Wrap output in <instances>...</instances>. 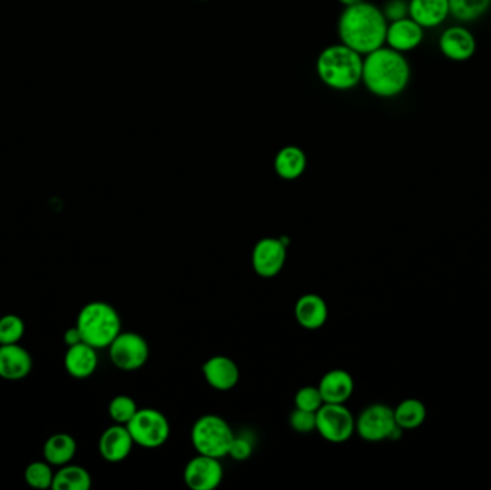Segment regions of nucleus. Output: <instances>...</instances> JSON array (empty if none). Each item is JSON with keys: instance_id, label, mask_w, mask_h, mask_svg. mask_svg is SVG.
Masks as SVG:
<instances>
[{"instance_id": "nucleus-1", "label": "nucleus", "mask_w": 491, "mask_h": 490, "mask_svg": "<svg viewBox=\"0 0 491 490\" xmlns=\"http://www.w3.org/2000/svg\"><path fill=\"white\" fill-rule=\"evenodd\" d=\"M386 29L388 20L383 9L368 2L345 8L337 22L342 44L360 55H368L385 45Z\"/></svg>"}, {"instance_id": "nucleus-2", "label": "nucleus", "mask_w": 491, "mask_h": 490, "mask_svg": "<svg viewBox=\"0 0 491 490\" xmlns=\"http://www.w3.org/2000/svg\"><path fill=\"white\" fill-rule=\"evenodd\" d=\"M411 81V67L405 53L390 46H381L364 58L362 83L371 94L379 98L401 95Z\"/></svg>"}, {"instance_id": "nucleus-3", "label": "nucleus", "mask_w": 491, "mask_h": 490, "mask_svg": "<svg viewBox=\"0 0 491 490\" xmlns=\"http://www.w3.org/2000/svg\"><path fill=\"white\" fill-rule=\"evenodd\" d=\"M362 69L364 55L344 44L323 49L316 62L319 78L337 91L352 90L362 83Z\"/></svg>"}, {"instance_id": "nucleus-4", "label": "nucleus", "mask_w": 491, "mask_h": 490, "mask_svg": "<svg viewBox=\"0 0 491 490\" xmlns=\"http://www.w3.org/2000/svg\"><path fill=\"white\" fill-rule=\"evenodd\" d=\"M76 328L83 342L97 349H108L123 328L120 314L115 308L102 301L85 305L79 312Z\"/></svg>"}, {"instance_id": "nucleus-5", "label": "nucleus", "mask_w": 491, "mask_h": 490, "mask_svg": "<svg viewBox=\"0 0 491 490\" xmlns=\"http://www.w3.org/2000/svg\"><path fill=\"white\" fill-rule=\"evenodd\" d=\"M234 431L223 417L216 414L202 415L192 429V443L199 454L223 459L229 456L234 440Z\"/></svg>"}, {"instance_id": "nucleus-6", "label": "nucleus", "mask_w": 491, "mask_h": 490, "mask_svg": "<svg viewBox=\"0 0 491 490\" xmlns=\"http://www.w3.org/2000/svg\"><path fill=\"white\" fill-rule=\"evenodd\" d=\"M135 445L144 449H158L169 440V419L155 408H139L137 414L127 424Z\"/></svg>"}, {"instance_id": "nucleus-7", "label": "nucleus", "mask_w": 491, "mask_h": 490, "mask_svg": "<svg viewBox=\"0 0 491 490\" xmlns=\"http://www.w3.org/2000/svg\"><path fill=\"white\" fill-rule=\"evenodd\" d=\"M109 358L116 368L135 371L143 368L150 357V347L143 335L137 333H118L108 347Z\"/></svg>"}, {"instance_id": "nucleus-8", "label": "nucleus", "mask_w": 491, "mask_h": 490, "mask_svg": "<svg viewBox=\"0 0 491 490\" xmlns=\"http://www.w3.org/2000/svg\"><path fill=\"white\" fill-rule=\"evenodd\" d=\"M316 431L330 443H345L355 433V419L345 405L325 403L316 412Z\"/></svg>"}, {"instance_id": "nucleus-9", "label": "nucleus", "mask_w": 491, "mask_h": 490, "mask_svg": "<svg viewBox=\"0 0 491 490\" xmlns=\"http://www.w3.org/2000/svg\"><path fill=\"white\" fill-rule=\"evenodd\" d=\"M397 426L394 408L381 403L368 406L355 420V431L360 438L372 443L390 440Z\"/></svg>"}, {"instance_id": "nucleus-10", "label": "nucleus", "mask_w": 491, "mask_h": 490, "mask_svg": "<svg viewBox=\"0 0 491 490\" xmlns=\"http://www.w3.org/2000/svg\"><path fill=\"white\" fill-rule=\"evenodd\" d=\"M288 258V246L281 242V237H263L253 247L251 252V266L259 277H278Z\"/></svg>"}, {"instance_id": "nucleus-11", "label": "nucleus", "mask_w": 491, "mask_h": 490, "mask_svg": "<svg viewBox=\"0 0 491 490\" xmlns=\"http://www.w3.org/2000/svg\"><path fill=\"white\" fill-rule=\"evenodd\" d=\"M223 471L220 459L199 454L193 457L184 468V483L192 490H214L222 483Z\"/></svg>"}, {"instance_id": "nucleus-12", "label": "nucleus", "mask_w": 491, "mask_h": 490, "mask_svg": "<svg viewBox=\"0 0 491 490\" xmlns=\"http://www.w3.org/2000/svg\"><path fill=\"white\" fill-rule=\"evenodd\" d=\"M439 48L447 60L453 62H467L476 53V36L469 28L454 25L443 30L439 39Z\"/></svg>"}, {"instance_id": "nucleus-13", "label": "nucleus", "mask_w": 491, "mask_h": 490, "mask_svg": "<svg viewBox=\"0 0 491 490\" xmlns=\"http://www.w3.org/2000/svg\"><path fill=\"white\" fill-rule=\"evenodd\" d=\"M425 29L409 16L388 23L385 45L398 52H411L424 42Z\"/></svg>"}, {"instance_id": "nucleus-14", "label": "nucleus", "mask_w": 491, "mask_h": 490, "mask_svg": "<svg viewBox=\"0 0 491 490\" xmlns=\"http://www.w3.org/2000/svg\"><path fill=\"white\" fill-rule=\"evenodd\" d=\"M202 375L207 384L218 391H230L241 378V370L236 361L226 356H214L202 364Z\"/></svg>"}, {"instance_id": "nucleus-15", "label": "nucleus", "mask_w": 491, "mask_h": 490, "mask_svg": "<svg viewBox=\"0 0 491 490\" xmlns=\"http://www.w3.org/2000/svg\"><path fill=\"white\" fill-rule=\"evenodd\" d=\"M134 440L124 424H114L108 427L99 438L98 449L104 461L109 463H118L130 456L134 447Z\"/></svg>"}, {"instance_id": "nucleus-16", "label": "nucleus", "mask_w": 491, "mask_h": 490, "mask_svg": "<svg viewBox=\"0 0 491 490\" xmlns=\"http://www.w3.org/2000/svg\"><path fill=\"white\" fill-rule=\"evenodd\" d=\"M34 359L20 344L0 345V378L20 382L30 374Z\"/></svg>"}, {"instance_id": "nucleus-17", "label": "nucleus", "mask_w": 491, "mask_h": 490, "mask_svg": "<svg viewBox=\"0 0 491 490\" xmlns=\"http://www.w3.org/2000/svg\"><path fill=\"white\" fill-rule=\"evenodd\" d=\"M408 16L424 29L439 28L450 18L448 0H408Z\"/></svg>"}, {"instance_id": "nucleus-18", "label": "nucleus", "mask_w": 491, "mask_h": 490, "mask_svg": "<svg viewBox=\"0 0 491 490\" xmlns=\"http://www.w3.org/2000/svg\"><path fill=\"white\" fill-rule=\"evenodd\" d=\"M318 389L322 394L323 403L345 405L352 397L355 382L348 371L332 370L321 378Z\"/></svg>"}, {"instance_id": "nucleus-19", "label": "nucleus", "mask_w": 491, "mask_h": 490, "mask_svg": "<svg viewBox=\"0 0 491 490\" xmlns=\"http://www.w3.org/2000/svg\"><path fill=\"white\" fill-rule=\"evenodd\" d=\"M328 303L316 293H305L295 305V317L305 330L315 331L322 328L328 321Z\"/></svg>"}, {"instance_id": "nucleus-20", "label": "nucleus", "mask_w": 491, "mask_h": 490, "mask_svg": "<svg viewBox=\"0 0 491 490\" xmlns=\"http://www.w3.org/2000/svg\"><path fill=\"white\" fill-rule=\"evenodd\" d=\"M65 368L67 374L76 380H85L94 374L98 367L97 349L87 342L71 345L65 354Z\"/></svg>"}, {"instance_id": "nucleus-21", "label": "nucleus", "mask_w": 491, "mask_h": 490, "mask_svg": "<svg viewBox=\"0 0 491 490\" xmlns=\"http://www.w3.org/2000/svg\"><path fill=\"white\" fill-rule=\"evenodd\" d=\"M308 158L302 149L297 146L283 147L274 158V172L281 179L297 180L304 174Z\"/></svg>"}, {"instance_id": "nucleus-22", "label": "nucleus", "mask_w": 491, "mask_h": 490, "mask_svg": "<svg viewBox=\"0 0 491 490\" xmlns=\"http://www.w3.org/2000/svg\"><path fill=\"white\" fill-rule=\"evenodd\" d=\"M75 453L76 442L71 434H53L44 445L45 461L52 466H65L74 459Z\"/></svg>"}, {"instance_id": "nucleus-23", "label": "nucleus", "mask_w": 491, "mask_h": 490, "mask_svg": "<svg viewBox=\"0 0 491 490\" xmlns=\"http://www.w3.org/2000/svg\"><path fill=\"white\" fill-rule=\"evenodd\" d=\"M91 486L90 471L75 464H65L53 476V490H88Z\"/></svg>"}, {"instance_id": "nucleus-24", "label": "nucleus", "mask_w": 491, "mask_h": 490, "mask_svg": "<svg viewBox=\"0 0 491 490\" xmlns=\"http://www.w3.org/2000/svg\"><path fill=\"white\" fill-rule=\"evenodd\" d=\"M395 422L404 430H414L424 424L427 407L418 398H407L394 408Z\"/></svg>"}, {"instance_id": "nucleus-25", "label": "nucleus", "mask_w": 491, "mask_h": 490, "mask_svg": "<svg viewBox=\"0 0 491 490\" xmlns=\"http://www.w3.org/2000/svg\"><path fill=\"white\" fill-rule=\"evenodd\" d=\"M450 16L462 23L481 20L491 8V0H448Z\"/></svg>"}, {"instance_id": "nucleus-26", "label": "nucleus", "mask_w": 491, "mask_h": 490, "mask_svg": "<svg viewBox=\"0 0 491 490\" xmlns=\"http://www.w3.org/2000/svg\"><path fill=\"white\" fill-rule=\"evenodd\" d=\"M137 412H139V406L132 397L121 394L109 401L108 414L114 420V423L127 426Z\"/></svg>"}, {"instance_id": "nucleus-27", "label": "nucleus", "mask_w": 491, "mask_h": 490, "mask_svg": "<svg viewBox=\"0 0 491 490\" xmlns=\"http://www.w3.org/2000/svg\"><path fill=\"white\" fill-rule=\"evenodd\" d=\"M53 473L48 462H34L25 470V480L35 489H52Z\"/></svg>"}, {"instance_id": "nucleus-28", "label": "nucleus", "mask_w": 491, "mask_h": 490, "mask_svg": "<svg viewBox=\"0 0 491 490\" xmlns=\"http://www.w3.org/2000/svg\"><path fill=\"white\" fill-rule=\"evenodd\" d=\"M25 335V322L15 314L0 318V345L20 344Z\"/></svg>"}, {"instance_id": "nucleus-29", "label": "nucleus", "mask_w": 491, "mask_h": 490, "mask_svg": "<svg viewBox=\"0 0 491 490\" xmlns=\"http://www.w3.org/2000/svg\"><path fill=\"white\" fill-rule=\"evenodd\" d=\"M323 405L325 403H323L322 394L319 391L318 387H302L295 396V407L300 408V410L316 413Z\"/></svg>"}, {"instance_id": "nucleus-30", "label": "nucleus", "mask_w": 491, "mask_h": 490, "mask_svg": "<svg viewBox=\"0 0 491 490\" xmlns=\"http://www.w3.org/2000/svg\"><path fill=\"white\" fill-rule=\"evenodd\" d=\"M289 424L297 433H312L316 430V413L295 408L290 414Z\"/></svg>"}, {"instance_id": "nucleus-31", "label": "nucleus", "mask_w": 491, "mask_h": 490, "mask_svg": "<svg viewBox=\"0 0 491 490\" xmlns=\"http://www.w3.org/2000/svg\"><path fill=\"white\" fill-rule=\"evenodd\" d=\"M253 453V442L246 436H234L232 447H230L229 456H232L234 461L243 462L248 461L249 457Z\"/></svg>"}, {"instance_id": "nucleus-32", "label": "nucleus", "mask_w": 491, "mask_h": 490, "mask_svg": "<svg viewBox=\"0 0 491 490\" xmlns=\"http://www.w3.org/2000/svg\"><path fill=\"white\" fill-rule=\"evenodd\" d=\"M408 11V0H388L383 9L384 16L388 23L407 18Z\"/></svg>"}, {"instance_id": "nucleus-33", "label": "nucleus", "mask_w": 491, "mask_h": 490, "mask_svg": "<svg viewBox=\"0 0 491 490\" xmlns=\"http://www.w3.org/2000/svg\"><path fill=\"white\" fill-rule=\"evenodd\" d=\"M64 341L65 344H67V347L78 344V342H83V337H81V333H79L76 325L72 326V328H69V330L65 331Z\"/></svg>"}, {"instance_id": "nucleus-34", "label": "nucleus", "mask_w": 491, "mask_h": 490, "mask_svg": "<svg viewBox=\"0 0 491 490\" xmlns=\"http://www.w3.org/2000/svg\"><path fill=\"white\" fill-rule=\"evenodd\" d=\"M345 8H349V6H353V4H360V2H364V0H339Z\"/></svg>"}]
</instances>
